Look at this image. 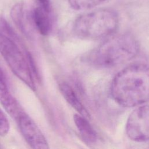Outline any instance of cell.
I'll use <instances>...</instances> for the list:
<instances>
[{
  "instance_id": "7a4b0ae2",
  "label": "cell",
  "mask_w": 149,
  "mask_h": 149,
  "mask_svg": "<svg viewBox=\"0 0 149 149\" xmlns=\"http://www.w3.org/2000/svg\"><path fill=\"white\" fill-rule=\"evenodd\" d=\"M140 51L138 40L130 33L108 37L85 56V61L99 68H110L123 64L136 56Z\"/></svg>"
},
{
  "instance_id": "5bb4252c",
  "label": "cell",
  "mask_w": 149,
  "mask_h": 149,
  "mask_svg": "<svg viewBox=\"0 0 149 149\" xmlns=\"http://www.w3.org/2000/svg\"><path fill=\"white\" fill-rule=\"evenodd\" d=\"M39 6L45 10L46 12L50 13L51 12V4L49 0H37Z\"/></svg>"
},
{
  "instance_id": "8992f818",
  "label": "cell",
  "mask_w": 149,
  "mask_h": 149,
  "mask_svg": "<svg viewBox=\"0 0 149 149\" xmlns=\"http://www.w3.org/2000/svg\"><path fill=\"white\" fill-rule=\"evenodd\" d=\"M16 121L22 136L30 147L34 149L49 148L45 136L29 115L23 112Z\"/></svg>"
},
{
  "instance_id": "52a82bcc",
  "label": "cell",
  "mask_w": 149,
  "mask_h": 149,
  "mask_svg": "<svg viewBox=\"0 0 149 149\" xmlns=\"http://www.w3.org/2000/svg\"><path fill=\"white\" fill-rule=\"evenodd\" d=\"M0 103L8 113L16 120L24 112L9 90L8 84H0Z\"/></svg>"
},
{
  "instance_id": "30bf717a",
  "label": "cell",
  "mask_w": 149,
  "mask_h": 149,
  "mask_svg": "<svg viewBox=\"0 0 149 149\" xmlns=\"http://www.w3.org/2000/svg\"><path fill=\"white\" fill-rule=\"evenodd\" d=\"M87 119L78 113L74 114L73 116L74 123L83 140L88 144H93L96 143L98 135Z\"/></svg>"
},
{
  "instance_id": "7c38bea8",
  "label": "cell",
  "mask_w": 149,
  "mask_h": 149,
  "mask_svg": "<svg viewBox=\"0 0 149 149\" xmlns=\"http://www.w3.org/2000/svg\"><path fill=\"white\" fill-rule=\"evenodd\" d=\"M107 0H68L70 7L76 10H84L95 7Z\"/></svg>"
},
{
  "instance_id": "9c48e42d",
  "label": "cell",
  "mask_w": 149,
  "mask_h": 149,
  "mask_svg": "<svg viewBox=\"0 0 149 149\" xmlns=\"http://www.w3.org/2000/svg\"><path fill=\"white\" fill-rule=\"evenodd\" d=\"M59 90L65 101L74 109L78 113L90 118V114L82 104L77 94L73 88L66 82H61L59 84Z\"/></svg>"
},
{
  "instance_id": "ba28073f",
  "label": "cell",
  "mask_w": 149,
  "mask_h": 149,
  "mask_svg": "<svg viewBox=\"0 0 149 149\" xmlns=\"http://www.w3.org/2000/svg\"><path fill=\"white\" fill-rule=\"evenodd\" d=\"M48 12L39 6L30 12V16L33 26L41 35L48 36L52 29V23Z\"/></svg>"
},
{
  "instance_id": "2e32d148",
  "label": "cell",
  "mask_w": 149,
  "mask_h": 149,
  "mask_svg": "<svg viewBox=\"0 0 149 149\" xmlns=\"http://www.w3.org/2000/svg\"><path fill=\"white\" fill-rule=\"evenodd\" d=\"M2 147H1V144H0V148H1Z\"/></svg>"
},
{
  "instance_id": "5b68a950",
  "label": "cell",
  "mask_w": 149,
  "mask_h": 149,
  "mask_svg": "<svg viewBox=\"0 0 149 149\" xmlns=\"http://www.w3.org/2000/svg\"><path fill=\"white\" fill-rule=\"evenodd\" d=\"M127 136L132 141L145 142L149 140V105H143L134 109L126 123Z\"/></svg>"
},
{
  "instance_id": "9a60e30c",
  "label": "cell",
  "mask_w": 149,
  "mask_h": 149,
  "mask_svg": "<svg viewBox=\"0 0 149 149\" xmlns=\"http://www.w3.org/2000/svg\"><path fill=\"white\" fill-rule=\"evenodd\" d=\"M4 83H7L6 79L2 71V69L0 66V84H4Z\"/></svg>"
},
{
  "instance_id": "8fae6325",
  "label": "cell",
  "mask_w": 149,
  "mask_h": 149,
  "mask_svg": "<svg viewBox=\"0 0 149 149\" xmlns=\"http://www.w3.org/2000/svg\"><path fill=\"white\" fill-rule=\"evenodd\" d=\"M10 16L18 29L23 33L27 34L29 33L28 24L29 23L32 24V23L30 16V12H27L24 4L23 3L15 4L11 9Z\"/></svg>"
},
{
  "instance_id": "3957f363",
  "label": "cell",
  "mask_w": 149,
  "mask_h": 149,
  "mask_svg": "<svg viewBox=\"0 0 149 149\" xmlns=\"http://www.w3.org/2000/svg\"><path fill=\"white\" fill-rule=\"evenodd\" d=\"M119 17L111 8H100L85 13L75 20L73 30L79 38L95 40L108 37L118 29Z\"/></svg>"
},
{
  "instance_id": "6da1fadb",
  "label": "cell",
  "mask_w": 149,
  "mask_h": 149,
  "mask_svg": "<svg viewBox=\"0 0 149 149\" xmlns=\"http://www.w3.org/2000/svg\"><path fill=\"white\" fill-rule=\"evenodd\" d=\"M110 93L113 100L124 107L149 101V65L134 63L122 69L112 80Z\"/></svg>"
},
{
  "instance_id": "4fadbf2b",
  "label": "cell",
  "mask_w": 149,
  "mask_h": 149,
  "mask_svg": "<svg viewBox=\"0 0 149 149\" xmlns=\"http://www.w3.org/2000/svg\"><path fill=\"white\" fill-rule=\"evenodd\" d=\"M10 130V123L9 120L0 108V136H5L9 133Z\"/></svg>"
},
{
  "instance_id": "277c9868",
  "label": "cell",
  "mask_w": 149,
  "mask_h": 149,
  "mask_svg": "<svg viewBox=\"0 0 149 149\" xmlns=\"http://www.w3.org/2000/svg\"><path fill=\"white\" fill-rule=\"evenodd\" d=\"M0 54L13 74L31 90H36L34 77L26 52L23 53L9 36L0 33Z\"/></svg>"
}]
</instances>
